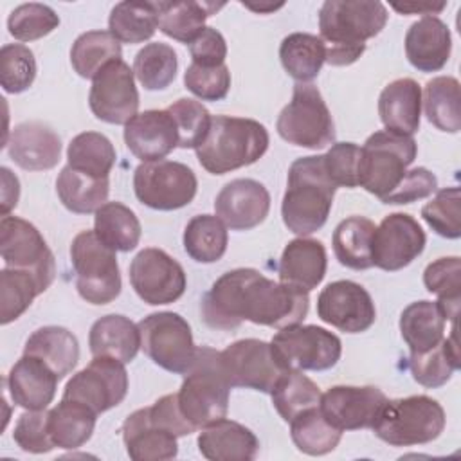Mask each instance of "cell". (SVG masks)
Segmentation results:
<instances>
[{
    "label": "cell",
    "instance_id": "60",
    "mask_svg": "<svg viewBox=\"0 0 461 461\" xmlns=\"http://www.w3.org/2000/svg\"><path fill=\"white\" fill-rule=\"evenodd\" d=\"M2 216H9V211L16 207L20 198V182L9 167H2Z\"/></svg>",
    "mask_w": 461,
    "mask_h": 461
},
{
    "label": "cell",
    "instance_id": "24",
    "mask_svg": "<svg viewBox=\"0 0 461 461\" xmlns=\"http://www.w3.org/2000/svg\"><path fill=\"white\" fill-rule=\"evenodd\" d=\"M5 146L11 160L25 171L52 169L61 157L59 135L40 121L14 126Z\"/></svg>",
    "mask_w": 461,
    "mask_h": 461
},
{
    "label": "cell",
    "instance_id": "18",
    "mask_svg": "<svg viewBox=\"0 0 461 461\" xmlns=\"http://www.w3.org/2000/svg\"><path fill=\"white\" fill-rule=\"evenodd\" d=\"M317 315L322 322L344 333H362L375 324L376 308L362 285L340 279L321 290L317 297Z\"/></svg>",
    "mask_w": 461,
    "mask_h": 461
},
{
    "label": "cell",
    "instance_id": "37",
    "mask_svg": "<svg viewBox=\"0 0 461 461\" xmlns=\"http://www.w3.org/2000/svg\"><path fill=\"white\" fill-rule=\"evenodd\" d=\"M97 414L72 400L61 398V402L49 411V432L56 447L74 450L83 447L94 432Z\"/></svg>",
    "mask_w": 461,
    "mask_h": 461
},
{
    "label": "cell",
    "instance_id": "39",
    "mask_svg": "<svg viewBox=\"0 0 461 461\" xmlns=\"http://www.w3.org/2000/svg\"><path fill=\"white\" fill-rule=\"evenodd\" d=\"M94 230L97 238L115 252H130L140 241V221L121 202H106L95 211Z\"/></svg>",
    "mask_w": 461,
    "mask_h": 461
},
{
    "label": "cell",
    "instance_id": "7",
    "mask_svg": "<svg viewBox=\"0 0 461 461\" xmlns=\"http://www.w3.org/2000/svg\"><path fill=\"white\" fill-rule=\"evenodd\" d=\"M360 151L358 185L382 200L402 182L418 146L409 135L382 130L369 135Z\"/></svg>",
    "mask_w": 461,
    "mask_h": 461
},
{
    "label": "cell",
    "instance_id": "40",
    "mask_svg": "<svg viewBox=\"0 0 461 461\" xmlns=\"http://www.w3.org/2000/svg\"><path fill=\"white\" fill-rule=\"evenodd\" d=\"M227 243V225L218 216H193L184 229V250L196 263H214L221 259Z\"/></svg>",
    "mask_w": 461,
    "mask_h": 461
},
{
    "label": "cell",
    "instance_id": "23",
    "mask_svg": "<svg viewBox=\"0 0 461 461\" xmlns=\"http://www.w3.org/2000/svg\"><path fill=\"white\" fill-rule=\"evenodd\" d=\"M59 376L54 369L34 355L23 353L11 367L5 385L14 405L25 411H43L54 400Z\"/></svg>",
    "mask_w": 461,
    "mask_h": 461
},
{
    "label": "cell",
    "instance_id": "22",
    "mask_svg": "<svg viewBox=\"0 0 461 461\" xmlns=\"http://www.w3.org/2000/svg\"><path fill=\"white\" fill-rule=\"evenodd\" d=\"M124 142L142 162L164 160L178 148V130L167 110H146L124 124Z\"/></svg>",
    "mask_w": 461,
    "mask_h": 461
},
{
    "label": "cell",
    "instance_id": "5",
    "mask_svg": "<svg viewBox=\"0 0 461 461\" xmlns=\"http://www.w3.org/2000/svg\"><path fill=\"white\" fill-rule=\"evenodd\" d=\"M230 384L220 364V351L202 346L194 364L184 375L176 393L178 407L194 429H203L227 416Z\"/></svg>",
    "mask_w": 461,
    "mask_h": 461
},
{
    "label": "cell",
    "instance_id": "44",
    "mask_svg": "<svg viewBox=\"0 0 461 461\" xmlns=\"http://www.w3.org/2000/svg\"><path fill=\"white\" fill-rule=\"evenodd\" d=\"M290 436L301 452L308 456H324L337 448L342 430L324 418L321 407H312L299 412L290 421Z\"/></svg>",
    "mask_w": 461,
    "mask_h": 461
},
{
    "label": "cell",
    "instance_id": "1",
    "mask_svg": "<svg viewBox=\"0 0 461 461\" xmlns=\"http://www.w3.org/2000/svg\"><path fill=\"white\" fill-rule=\"evenodd\" d=\"M306 290L276 283L256 268H234L220 276L202 297V319L212 330L230 331L243 321L270 328L301 324L308 315Z\"/></svg>",
    "mask_w": 461,
    "mask_h": 461
},
{
    "label": "cell",
    "instance_id": "61",
    "mask_svg": "<svg viewBox=\"0 0 461 461\" xmlns=\"http://www.w3.org/2000/svg\"><path fill=\"white\" fill-rule=\"evenodd\" d=\"M391 7L402 14H425V16H430V14H439L445 7H447V2H439V4H430V2H407V4H396L393 2Z\"/></svg>",
    "mask_w": 461,
    "mask_h": 461
},
{
    "label": "cell",
    "instance_id": "16",
    "mask_svg": "<svg viewBox=\"0 0 461 461\" xmlns=\"http://www.w3.org/2000/svg\"><path fill=\"white\" fill-rule=\"evenodd\" d=\"M130 283L148 304H169L185 292L187 279L182 265L162 249H142L130 263Z\"/></svg>",
    "mask_w": 461,
    "mask_h": 461
},
{
    "label": "cell",
    "instance_id": "56",
    "mask_svg": "<svg viewBox=\"0 0 461 461\" xmlns=\"http://www.w3.org/2000/svg\"><path fill=\"white\" fill-rule=\"evenodd\" d=\"M360 148L355 142H335L324 155V167L335 187H357Z\"/></svg>",
    "mask_w": 461,
    "mask_h": 461
},
{
    "label": "cell",
    "instance_id": "62",
    "mask_svg": "<svg viewBox=\"0 0 461 461\" xmlns=\"http://www.w3.org/2000/svg\"><path fill=\"white\" fill-rule=\"evenodd\" d=\"M245 7L252 9V11H258V13H268V11H276L279 7H283V4H259V5H254V4H243Z\"/></svg>",
    "mask_w": 461,
    "mask_h": 461
},
{
    "label": "cell",
    "instance_id": "55",
    "mask_svg": "<svg viewBox=\"0 0 461 461\" xmlns=\"http://www.w3.org/2000/svg\"><path fill=\"white\" fill-rule=\"evenodd\" d=\"M13 439L23 452H50L56 445L49 432V411H25L14 425Z\"/></svg>",
    "mask_w": 461,
    "mask_h": 461
},
{
    "label": "cell",
    "instance_id": "14",
    "mask_svg": "<svg viewBox=\"0 0 461 461\" xmlns=\"http://www.w3.org/2000/svg\"><path fill=\"white\" fill-rule=\"evenodd\" d=\"M128 393V373L124 362L112 357H94L65 385V400L79 402L95 414L117 407Z\"/></svg>",
    "mask_w": 461,
    "mask_h": 461
},
{
    "label": "cell",
    "instance_id": "2",
    "mask_svg": "<svg viewBox=\"0 0 461 461\" xmlns=\"http://www.w3.org/2000/svg\"><path fill=\"white\" fill-rule=\"evenodd\" d=\"M387 7L375 0H326L319 9V32L326 63L346 67L366 50V41L387 23Z\"/></svg>",
    "mask_w": 461,
    "mask_h": 461
},
{
    "label": "cell",
    "instance_id": "30",
    "mask_svg": "<svg viewBox=\"0 0 461 461\" xmlns=\"http://www.w3.org/2000/svg\"><path fill=\"white\" fill-rule=\"evenodd\" d=\"M88 346L94 357H112L128 364L140 349V331L128 317L110 313L92 324Z\"/></svg>",
    "mask_w": 461,
    "mask_h": 461
},
{
    "label": "cell",
    "instance_id": "28",
    "mask_svg": "<svg viewBox=\"0 0 461 461\" xmlns=\"http://www.w3.org/2000/svg\"><path fill=\"white\" fill-rule=\"evenodd\" d=\"M196 443L200 454L209 461H252L259 450L256 434L227 418L203 427Z\"/></svg>",
    "mask_w": 461,
    "mask_h": 461
},
{
    "label": "cell",
    "instance_id": "50",
    "mask_svg": "<svg viewBox=\"0 0 461 461\" xmlns=\"http://www.w3.org/2000/svg\"><path fill=\"white\" fill-rule=\"evenodd\" d=\"M59 25L56 11L45 4H22L11 11L7 31L18 41H34L50 34Z\"/></svg>",
    "mask_w": 461,
    "mask_h": 461
},
{
    "label": "cell",
    "instance_id": "33",
    "mask_svg": "<svg viewBox=\"0 0 461 461\" xmlns=\"http://www.w3.org/2000/svg\"><path fill=\"white\" fill-rule=\"evenodd\" d=\"M445 322L436 301H414L400 315V333L411 353H421L445 339Z\"/></svg>",
    "mask_w": 461,
    "mask_h": 461
},
{
    "label": "cell",
    "instance_id": "46",
    "mask_svg": "<svg viewBox=\"0 0 461 461\" xmlns=\"http://www.w3.org/2000/svg\"><path fill=\"white\" fill-rule=\"evenodd\" d=\"M321 389L303 371H285L270 391L272 403L279 416L290 423L299 412L319 407Z\"/></svg>",
    "mask_w": 461,
    "mask_h": 461
},
{
    "label": "cell",
    "instance_id": "34",
    "mask_svg": "<svg viewBox=\"0 0 461 461\" xmlns=\"http://www.w3.org/2000/svg\"><path fill=\"white\" fill-rule=\"evenodd\" d=\"M56 193L70 212L90 214L106 203L110 180L90 176L67 164L56 178Z\"/></svg>",
    "mask_w": 461,
    "mask_h": 461
},
{
    "label": "cell",
    "instance_id": "15",
    "mask_svg": "<svg viewBox=\"0 0 461 461\" xmlns=\"http://www.w3.org/2000/svg\"><path fill=\"white\" fill-rule=\"evenodd\" d=\"M220 364L230 387L270 393L286 371L277 362L272 346L259 339H241L220 351Z\"/></svg>",
    "mask_w": 461,
    "mask_h": 461
},
{
    "label": "cell",
    "instance_id": "20",
    "mask_svg": "<svg viewBox=\"0 0 461 461\" xmlns=\"http://www.w3.org/2000/svg\"><path fill=\"white\" fill-rule=\"evenodd\" d=\"M387 396L375 385H333L321 394L324 418L339 430L371 429Z\"/></svg>",
    "mask_w": 461,
    "mask_h": 461
},
{
    "label": "cell",
    "instance_id": "10",
    "mask_svg": "<svg viewBox=\"0 0 461 461\" xmlns=\"http://www.w3.org/2000/svg\"><path fill=\"white\" fill-rule=\"evenodd\" d=\"M140 349L158 367L185 375L194 364L198 348L194 346L191 326L175 312H157L139 324Z\"/></svg>",
    "mask_w": 461,
    "mask_h": 461
},
{
    "label": "cell",
    "instance_id": "17",
    "mask_svg": "<svg viewBox=\"0 0 461 461\" xmlns=\"http://www.w3.org/2000/svg\"><path fill=\"white\" fill-rule=\"evenodd\" d=\"M88 104L92 113L108 124H126L133 119L139 110L133 68L122 59L106 63L92 79Z\"/></svg>",
    "mask_w": 461,
    "mask_h": 461
},
{
    "label": "cell",
    "instance_id": "8",
    "mask_svg": "<svg viewBox=\"0 0 461 461\" xmlns=\"http://www.w3.org/2000/svg\"><path fill=\"white\" fill-rule=\"evenodd\" d=\"M77 294L90 304L103 306L121 294V272L115 250L95 230H81L70 245Z\"/></svg>",
    "mask_w": 461,
    "mask_h": 461
},
{
    "label": "cell",
    "instance_id": "12",
    "mask_svg": "<svg viewBox=\"0 0 461 461\" xmlns=\"http://www.w3.org/2000/svg\"><path fill=\"white\" fill-rule=\"evenodd\" d=\"M196 189V175L182 162H142L133 173V191L137 200L155 211H175L185 207L193 202Z\"/></svg>",
    "mask_w": 461,
    "mask_h": 461
},
{
    "label": "cell",
    "instance_id": "31",
    "mask_svg": "<svg viewBox=\"0 0 461 461\" xmlns=\"http://www.w3.org/2000/svg\"><path fill=\"white\" fill-rule=\"evenodd\" d=\"M459 367L461 357L457 342V322H452L450 335L438 346L421 353H411L409 357V369L412 378L429 389L445 385Z\"/></svg>",
    "mask_w": 461,
    "mask_h": 461
},
{
    "label": "cell",
    "instance_id": "11",
    "mask_svg": "<svg viewBox=\"0 0 461 461\" xmlns=\"http://www.w3.org/2000/svg\"><path fill=\"white\" fill-rule=\"evenodd\" d=\"M272 351L286 371H326L342 355L340 339L315 324L281 328L270 340Z\"/></svg>",
    "mask_w": 461,
    "mask_h": 461
},
{
    "label": "cell",
    "instance_id": "19",
    "mask_svg": "<svg viewBox=\"0 0 461 461\" xmlns=\"http://www.w3.org/2000/svg\"><path fill=\"white\" fill-rule=\"evenodd\" d=\"M425 243L427 236L421 225L411 214H387L373 234V267H378L385 272L402 270L423 252Z\"/></svg>",
    "mask_w": 461,
    "mask_h": 461
},
{
    "label": "cell",
    "instance_id": "53",
    "mask_svg": "<svg viewBox=\"0 0 461 461\" xmlns=\"http://www.w3.org/2000/svg\"><path fill=\"white\" fill-rule=\"evenodd\" d=\"M461 194L459 187H445L436 193V196L423 205L421 218L427 225L439 236L448 240H457L461 236Z\"/></svg>",
    "mask_w": 461,
    "mask_h": 461
},
{
    "label": "cell",
    "instance_id": "35",
    "mask_svg": "<svg viewBox=\"0 0 461 461\" xmlns=\"http://www.w3.org/2000/svg\"><path fill=\"white\" fill-rule=\"evenodd\" d=\"M158 7V29L180 41L189 45L203 29L205 20L214 14L223 4L214 2H157Z\"/></svg>",
    "mask_w": 461,
    "mask_h": 461
},
{
    "label": "cell",
    "instance_id": "47",
    "mask_svg": "<svg viewBox=\"0 0 461 461\" xmlns=\"http://www.w3.org/2000/svg\"><path fill=\"white\" fill-rule=\"evenodd\" d=\"M423 285L430 294L438 295V306L445 319L457 322L461 301V261L457 256L439 258L427 265L423 272Z\"/></svg>",
    "mask_w": 461,
    "mask_h": 461
},
{
    "label": "cell",
    "instance_id": "43",
    "mask_svg": "<svg viewBox=\"0 0 461 461\" xmlns=\"http://www.w3.org/2000/svg\"><path fill=\"white\" fill-rule=\"evenodd\" d=\"M121 41L110 31H88L72 43L70 63L77 76L94 79L106 63L121 59Z\"/></svg>",
    "mask_w": 461,
    "mask_h": 461
},
{
    "label": "cell",
    "instance_id": "51",
    "mask_svg": "<svg viewBox=\"0 0 461 461\" xmlns=\"http://www.w3.org/2000/svg\"><path fill=\"white\" fill-rule=\"evenodd\" d=\"M36 77V59L29 47L7 43L0 50V85L7 94H22Z\"/></svg>",
    "mask_w": 461,
    "mask_h": 461
},
{
    "label": "cell",
    "instance_id": "59",
    "mask_svg": "<svg viewBox=\"0 0 461 461\" xmlns=\"http://www.w3.org/2000/svg\"><path fill=\"white\" fill-rule=\"evenodd\" d=\"M149 411V418L153 420V423L160 425L162 429L173 432L176 438L180 436H187L191 432H194L196 429L185 420V416L182 414L180 407H178V398L176 393L175 394H166L162 398H158L153 405L148 407Z\"/></svg>",
    "mask_w": 461,
    "mask_h": 461
},
{
    "label": "cell",
    "instance_id": "38",
    "mask_svg": "<svg viewBox=\"0 0 461 461\" xmlns=\"http://www.w3.org/2000/svg\"><path fill=\"white\" fill-rule=\"evenodd\" d=\"M279 59L290 77L297 83H310L326 61V47L315 34L292 32L279 45Z\"/></svg>",
    "mask_w": 461,
    "mask_h": 461
},
{
    "label": "cell",
    "instance_id": "4",
    "mask_svg": "<svg viewBox=\"0 0 461 461\" xmlns=\"http://www.w3.org/2000/svg\"><path fill=\"white\" fill-rule=\"evenodd\" d=\"M267 128L247 117L216 115L203 142L194 149L200 166L211 175H225L258 162L268 149Z\"/></svg>",
    "mask_w": 461,
    "mask_h": 461
},
{
    "label": "cell",
    "instance_id": "36",
    "mask_svg": "<svg viewBox=\"0 0 461 461\" xmlns=\"http://www.w3.org/2000/svg\"><path fill=\"white\" fill-rule=\"evenodd\" d=\"M376 225L364 216H349L342 220L331 238L335 258L340 265L353 270H367L373 267L371 243Z\"/></svg>",
    "mask_w": 461,
    "mask_h": 461
},
{
    "label": "cell",
    "instance_id": "3",
    "mask_svg": "<svg viewBox=\"0 0 461 461\" xmlns=\"http://www.w3.org/2000/svg\"><path fill=\"white\" fill-rule=\"evenodd\" d=\"M335 184L330 180L322 155L301 157L288 169L286 191L281 203L283 223L297 236L317 232L328 220Z\"/></svg>",
    "mask_w": 461,
    "mask_h": 461
},
{
    "label": "cell",
    "instance_id": "27",
    "mask_svg": "<svg viewBox=\"0 0 461 461\" xmlns=\"http://www.w3.org/2000/svg\"><path fill=\"white\" fill-rule=\"evenodd\" d=\"M328 258L326 249L319 240L295 238L286 243L279 258V281L301 290H313L326 276Z\"/></svg>",
    "mask_w": 461,
    "mask_h": 461
},
{
    "label": "cell",
    "instance_id": "41",
    "mask_svg": "<svg viewBox=\"0 0 461 461\" xmlns=\"http://www.w3.org/2000/svg\"><path fill=\"white\" fill-rule=\"evenodd\" d=\"M110 32L122 43H142L158 29L157 2H119L108 18Z\"/></svg>",
    "mask_w": 461,
    "mask_h": 461
},
{
    "label": "cell",
    "instance_id": "13",
    "mask_svg": "<svg viewBox=\"0 0 461 461\" xmlns=\"http://www.w3.org/2000/svg\"><path fill=\"white\" fill-rule=\"evenodd\" d=\"M0 256L5 267L32 272L38 277L43 292L56 277V261L47 241L40 230L23 218L2 216Z\"/></svg>",
    "mask_w": 461,
    "mask_h": 461
},
{
    "label": "cell",
    "instance_id": "42",
    "mask_svg": "<svg viewBox=\"0 0 461 461\" xmlns=\"http://www.w3.org/2000/svg\"><path fill=\"white\" fill-rule=\"evenodd\" d=\"M423 108L429 122L438 130L457 133L461 130L459 81L452 76H438L427 81Z\"/></svg>",
    "mask_w": 461,
    "mask_h": 461
},
{
    "label": "cell",
    "instance_id": "9",
    "mask_svg": "<svg viewBox=\"0 0 461 461\" xmlns=\"http://www.w3.org/2000/svg\"><path fill=\"white\" fill-rule=\"evenodd\" d=\"M276 130L288 144L321 149L335 140V122L317 86L297 83L292 101L279 112Z\"/></svg>",
    "mask_w": 461,
    "mask_h": 461
},
{
    "label": "cell",
    "instance_id": "26",
    "mask_svg": "<svg viewBox=\"0 0 461 461\" xmlns=\"http://www.w3.org/2000/svg\"><path fill=\"white\" fill-rule=\"evenodd\" d=\"M122 441L133 461H164L178 454L176 436L153 423L148 407L133 411L122 423Z\"/></svg>",
    "mask_w": 461,
    "mask_h": 461
},
{
    "label": "cell",
    "instance_id": "52",
    "mask_svg": "<svg viewBox=\"0 0 461 461\" xmlns=\"http://www.w3.org/2000/svg\"><path fill=\"white\" fill-rule=\"evenodd\" d=\"M175 124H176V130H178V148H198L203 139L207 137L209 133V128H211V113L209 110L194 101V99H178L175 101L173 104H169L166 108Z\"/></svg>",
    "mask_w": 461,
    "mask_h": 461
},
{
    "label": "cell",
    "instance_id": "25",
    "mask_svg": "<svg viewBox=\"0 0 461 461\" xmlns=\"http://www.w3.org/2000/svg\"><path fill=\"white\" fill-rule=\"evenodd\" d=\"M452 50V36L438 16H423L405 34V56L420 72L441 70Z\"/></svg>",
    "mask_w": 461,
    "mask_h": 461
},
{
    "label": "cell",
    "instance_id": "58",
    "mask_svg": "<svg viewBox=\"0 0 461 461\" xmlns=\"http://www.w3.org/2000/svg\"><path fill=\"white\" fill-rule=\"evenodd\" d=\"M189 54L194 65L200 67H218L225 63L227 58V43L220 31L212 27H205L191 43Z\"/></svg>",
    "mask_w": 461,
    "mask_h": 461
},
{
    "label": "cell",
    "instance_id": "45",
    "mask_svg": "<svg viewBox=\"0 0 461 461\" xmlns=\"http://www.w3.org/2000/svg\"><path fill=\"white\" fill-rule=\"evenodd\" d=\"M68 166L95 178H108L115 164V148L97 131L77 133L67 148Z\"/></svg>",
    "mask_w": 461,
    "mask_h": 461
},
{
    "label": "cell",
    "instance_id": "29",
    "mask_svg": "<svg viewBox=\"0 0 461 461\" xmlns=\"http://www.w3.org/2000/svg\"><path fill=\"white\" fill-rule=\"evenodd\" d=\"M378 115L385 130L412 137L421 117L420 85L412 77H400L385 85L378 97Z\"/></svg>",
    "mask_w": 461,
    "mask_h": 461
},
{
    "label": "cell",
    "instance_id": "21",
    "mask_svg": "<svg viewBox=\"0 0 461 461\" xmlns=\"http://www.w3.org/2000/svg\"><path fill=\"white\" fill-rule=\"evenodd\" d=\"M216 216L232 230H250L265 221L270 211L267 187L252 178L227 182L214 198Z\"/></svg>",
    "mask_w": 461,
    "mask_h": 461
},
{
    "label": "cell",
    "instance_id": "48",
    "mask_svg": "<svg viewBox=\"0 0 461 461\" xmlns=\"http://www.w3.org/2000/svg\"><path fill=\"white\" fill-rule=\"evenodd\" d=\"M40 294L43 288L32 272L4 267L0 270V322L5 326L16 321Z\"/></svg>",
    "mask_w": 461,
    "mask_h": 461
},
{
    "label": "cell",
    "instance_id": "32",
    "mask_svg": "<svg viewBox=\"0 0 461 461\" xmlns=\"http://www.w3.org/2000/svg\"><path fill=\"white\" fill-rule=\"evenodd\" d=\"M23 353L34 355L65 378L79 360V344L72 331L63 326H43L29 335Z\"/></svg>",
    "mask_w": 461,
    "mask_h": 461
},
{
    "label": "cell",
    "instance_id": "6",
    "mask_svg": "<svg viewBox=\"0 0 461 461\" xmlns=\"http://www.w3.org/2000/svg\"><path fill=\"white\" fill-rule=\"evenodd\" d=\"M445 421V411L434 398L414 394L385 400L371 430L391 447H414L439 438Z\"/></svg>",
    "mask_w": 461,
    "mask_h": 461
},
{
    "label": "cell",
    "instance_id": "54",
    "mask_svg": "<svg viewBox=\"0 0 461 461\" xmlns=\"http://www.w3.org/2000/svg\"><path fill=\"white\" fill-rule=\"evenodd\" d=\"M185 88L202 101H221L230 88L229 67H200L191 63L184 74Z\"/></svg>",
    "mask_w": 461,
    "mask_h": 461
},
{
    "label": "cell",
    "instance_id": "57",
    "mask_svg": "<svg viewBox=\"0 0 461 461\" xmlns=\"http://www.w3.org/2000/svg\"><path fill=\"white\" fill-rule=\"evenodd\" d=\"M438 189V178L427 167H412L407 169L402 182L385 196L382 198L384 203H411L421 198L430 196Z\"/></svg>",
    "mask_w": 461,
    "mask_h": 461
},
{
    "label": "cell",
    "instance_id": "49",
    "mask_svg": "<svg viewBox=\"0 0 461 461\" xmlns=\"http://www.w3.org/2000/svg\"><path fill=\"white\" fill-rule=\"evenodd\" d=\"M178 59L173 47L167 43H148L133 59V74L146 90H164L176 76Z\"/></svg>",
    "mask_w": 461,
    "mask_h": 461
}]
</instances>
